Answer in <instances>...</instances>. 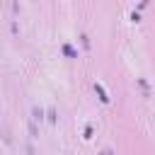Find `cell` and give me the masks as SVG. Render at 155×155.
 <instances>
[{"instance_id":"obj_1","label":"cell","mask_w":155,"mask_h":155,"mask_svg":"<svg viewBox=\"0 0 155 155\" xmlns=\"http://www.w3.org/2000/svg\"><path fill=\"white\" fill-rule=\"evenodd\" d=\"M94 90H97V94H99V99H102V102H109V97H107V92L102 90V85H94Z\"/></svg>"},{"instance_id":"obj_2","label":"cell","mask_w":155,"mask_h":155,"mask_svg":"<svg viewBox=\"0 0 155 155\" xmlns=\"http://www.w3.org/2000/svg\"><path fill=\"white\" fill-rule=\"evenodd\" d=\"M63 53H65V56H70V58H75V48H73L70 44H65V46H63Z\"/></svg>"}]
</instances>
